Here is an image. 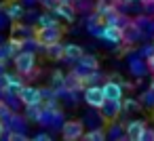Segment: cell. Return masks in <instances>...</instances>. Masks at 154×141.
Instances as JSON below:
<instances>
[{
    "mask_svg": "<svg viewBox=\"0 0 154 141\" xmlns=\"http://www.w3.org/2000/svg\"><path fill=\"white\" fill-rule=\"evenodd\" d=\"M101 38H103L108 44H120V42H125V38H122V28H118V26H103Z\"/></svg>",
    "mask_w": 154,
    "mask_h": 141,
    "instance_id": "obj_6",
    "label": "cell"
},
{
    "mask_svg": "<svg viewBox=\"0 0 154 141\" xmlns=\"http://www.w3.org/2000/svg\"><path fill=\"white\" fill-rule=\"evenodd\" d=\"M139 141H154V128L146 126V130H143V135L139 137Z\"/></svg>",
    "mask_w": 154,
    "mask_h": 141,
    "instance_id": "obj_25",
    "label": "cell"
},
{
    "mask_svg": "<svg viewBox=\"0 0 154 141\" xmlns=\"http://www.w3.org/2000/svg\"><path fill=\"white\" fill-rule=\"evenodd\" d=\"M38 2H40L42 7H47V9H51V11H55V9L61 4V0H38Z\"/></svg>",
    "mask_w": 154,
    "mask_h": 141,
    "instance_id": "obj_24",
    "label": "cell"
},
{
    "mask_svg": "<svg viewBox=\"0 0 154 141\" xmlns=\"http://www.w3.org/2000/svg\"><path fill=\"white\" fill-rule=\"evenodd\" d=\"M5 46H7L9 55H11V57H15V55H19V53L23 51V40L13 38V36H11V40H7V42H5Z\"/></svg>",
    "mask_w": 154,
    "mask_h": 141,
    "instance_id": "obj_17",
    "label": "cell"
},
{
    "mask_svg": "<svg viewBox=\"0 0 154 141\" xmlns=\"http://www.w3.org/2000/svg\"><path fill=\"white\" fill-rule=\"evenodd\" d=\"M150 91H152V93H154V80H152V84H150Z\"/></svg>",
    "mask_w": 154,
    "mask_h": 141,
    "instance_id": "obj_33",
    "label": "cell"
},
{
    "mask_svg": "<svg viewBox=\"0 0 154 141\" xmlns=\"http://www.w3.org/2000/svg\"><path fill=\"white\" fill-rule=\"evenodd\" d=\"M141 4H143V7H152V4H154V0H141Z\"/></svg>",
    "mask_w": 154,
    "mask_h": 141,
    "instance_id": "obj_31",
    "label": "cell"
},
{
    "mask_svg": "<svg viewBox=\"0 0 154 141\" xmlns=\"http://www.w3.org/2000/svg\"><path fill=\"white\" fill-rule=\"evenodd\" d=\"M78 68H82L85 72H97V68H99V59L95 57V55H82V59L78 61Z\"/></svg>",
    "mask_w": 154,
    "mask_h": 141,
    "instance_id": "obj_16",
    "label": "cell"
},
{
    "mask_svg": "<svg viewBox=\"0 0 154 141\" xmlns=\"http://www.w3.org/2000/svg\"><path fill=\"white\" fill-rule=\"evenodd\" d=\"M15 72L21 76H32L36 74V53L34 51H21L19 55L13 57Z\"/></svg>",
    "mask_w": 154,
    "mask_h": 141,
    "instance_id": "obj_1",
    "label": "cell"
},
{
    "mask_svg": "<svg viewBox=\"0 0 154 141\" xmlns=\"http://www.w3.org/2000/svg\"><path fill=\"white\" fill-rule=\"evenodd\" d=\"M103 95H106V101H122V86L114 80H108L103 86Z\"/></svg>",
    "mask_w": 154,
    "mask_h": 141,
    "instance_id": "obj_9",
    "label": "cell"
},
{
    "mask_svg": "<svg viewBox=\"0 0 154 141\" xmlns=\"http://www.w3.org/2000/svg\"><path fill=\"white\" fill-rule=\"evenodd\" d=\"M63 51H66V44H61V42L45 46V53H47V57L51 61H63Z\"/></svg>",
    "mask_w": 154,
    "mask_h": 141,
    "instance_id": "obj_14",
    "label": "cell"
},
{
    "mask_svg": "<svg viewBox=\"0 0 154 141\" xmlns=\"http://www.w3.org/2000/svg\"><path fill=\"white\" fill-rule=\"evenodd\" d=\"M101 116L108 120V122H114L118 118V114L122 112V101H106L101 107Z\"/></svg>",
    "mask_w": 154,
    "mask_h": 141,
    "instance_id": "obj_8",
    "label": "cell"
},
{
    "mask_svg": "<svg viewBox=\"0 0 154 141\" xmlns=\"http://www.w3.org/2000/svg\"><path fill=\"white\" fill-rule=\"evenodd\" d=\"M51 82H53V88H59V91H63L66 74H63V72H59V70H55V72H53V76H51Z\"/></svg>",
    "mask_w": 154,
    "mask_h": 141,
    "instance_id": "obj_20",
    "label": "cell"
},
{
    "mask_svg": "<svg viewBox=\"0 0 154 141\" xmlns=\"http://www.w3.org/2000/svg\"><path fill=\"white\" fill-rule=\"evenodd\" d=\"M120 2H125V4H131V2H135V0H120Z\"/></svg>",
    "mask_w": 154,
    "mask_h": 141,
    "instance_id": "obj_32",
    "label": "cell"
},
{
    "mask_svg": "<svg viewBox=\"0 0 154 141\" xmlns=\"http://www.w3.org/2000/svg\"><path fill=\"white\" fill-rule=\"evenodd\" d=\"M85 101H87V105H91V107L99 110V107L106 103L103 88H101V86H95V84L87 86V88H85Z\"/></svg>",
    "mask_w": 154,
    "mask_h": 141,
    "instance_id": "obj_4",
    "label": "cell"
},
{
    "mask_svg": "<svg viewBox=\"0 0 154 141\" xmlns=\"http://www.w3.org/2000/svg\"><path fill=\"white\" fill-rule=\"evenodd\" d=\"M5 130H7V124H5V120H0V139L5 137Z\"/></svg>",
    "mask_w": 154,
    "mask_h": 141,
    "instance_id": "obj_29",
    "label": "cell"
},
{
    "mask_svg": "<svg viewBox=\"0 0 154 141\" xmlns=\"http://www.w3.org/2000/svg\"><path fill=\"white\" fill-rule=\"evenodd\" d=\"M85 141H106V133L101 128H93L85 135Z\"/></svg>",
    "mask_w": 154,
    "mask_h": 141,
    "instance_id": "obj_21",
    "label": "cell"
},
{
    "mask_svg": "<svg viewBox=\"0 0 154 141\" xmlns=\"http://www.w3.org/2000/svg\"><path fill=\"white\" fill-rule=\"evenodd\" d=\"M9 141H30V139H28L23 133H17V130H15V133L9 135Z\"/></svg>",
    "mask_w": 154,
    "mask_h": 141,
    "instance_id": "obj_26",
    "label": "cell"
},
{
    "mask_svg": "<svg viewBox=\"0 0 154 141\" xmlns=\"http://www.w3.org/2000/svg\"><path fill=\"white\" fill-rule=\"evenodd\" d=\"M26 118L32 120V122H40L42 118V105L36 103V105H26Z\"/></svg>",
    "mask_w": 154,
    "mask_h": 141,
    "instance_id": "obj_18",
    "label": "cell"
},
{
    "mask_svg": "<svg viewBox=\"0 0 154 141\" xmlns=\"http://www.w3.org/2000/svg\"><path fill=\"white\" fill-rule=\"evenodd\" d=\"M0 9H2V4H0Z\"/></svg>",
    "mask_w": 154,
    "mask_h": 141,
    "instance_id": "obj_34",
    "label": "cell"
},
{
    "mask_svg": "<svg viewBox=\"0 0 154 141\" xmlns=\"http://www.w3.org/2000/svg\"><path fill=\"white\" fill-rule=\"evenodd\" d=\"M53 15L61 17V19L68 21V23H74V19H76V11H74V7H72L70 2H61V4L53 11Z\"/></svg>",
    "mask_w": 154,
    "mask_h": 141,
    "instance_id": "obj_11",
    "label": "cell"
},
{
    "mask_svg": "<svg viewBox=\"0 0 154 141\" xmlns=\"http://www.w3.org/2000/svg\"><path fill=\"white\" fill-rule=\"evenodd\" d=\"M152 38H154V36H152Z\"/></svg>",
    "mask_w": 154,
    "mask_h": 141,
    "instance_id": "obj_35",
    "label": "cell"
},
{
    "mask_svg": "<svg viewBox=\"0 0 154 141\" xmlns=\"http://www.w3.org/2000/svg\"><path fill=\"white\" fill-rule=\"evenodd\" d=\"M36 23H38V30H47V28H59L57 17H55V15H51V13H42V15H38Z\"/></svg>",
    "mask_w": 154,
    "mask_h": 141,
    "instance_id": "obj_15",
    "label": "cell"
},
{
    "mask_svg": "<svg viewBox=\"0 0 154 141\" xmlns=\"http://www.w3.org/2000/svg\"><path fill=\"white\" fill-rule=\"evenodd\" d=\"M61 137L66 141H78L80 137H85V124L80 120H68V122H63Z\"/></svg>",
    "mask_w": 154,
    "mask_h": 141,
    "instance_id": "obj_3",
    "label": "cell"
},
{
    "mask_svg": "<svg viewBox=\"0 0 154 141\" xmlns=\"http://www.w3.org/2000/svg\"><path fill=\"white\" fill-rule=\"evenodd\" d=\"M139 103H143V105H146L148 110H154V93H152V91H148V93L143 95V99H141Z\"/></svg>",
    "mask_w": 154,
    "mask_h": 141,
    "instance_id": "obj_23",
    "label": "cell"
},
{
    "mask_svg": "<svg viewBox=\"0 0 154 141\" xmlns=\"http://www.w3.org/2000/svg\"><path fill=\"white\" fill-rule=\"evenodd\" d=\"M122 38H125V42H129V44H133V42H137V40L141 38V30L137 28L135 21H129V23L122 28Z\"/></svg>",
    "mask_w": 154,
    "mask_h": 141,
    "instance_id": "obj_12",
    "label": "cell"
},
{
    "mask_svg": "<svg viewBox=\"0 0 154 141\" xmlns=\"http://www.w3.org/2000/svg\"><path fill=\"white\" fill-rule=\"evenodd\" d=\"M19 101H21L23 105H36V103H42L40 88H38V86H32V84H26L23 91L19 93Z\"/></svg>",
    "mask_w": 154,
    "mask_h": 141,
    "instance_id": "obj_5",
    "label": "cell"
},
{
    "mask_svg": "<svg viewBox=\"0 0 154 141\" xmlns=\"http://www.w3.org/2000/svg\"><path fill=\"white\" fill-rule=\"evenodd\" d=\"M5 15H7V19H11V21H19V19L26 15L23 2H19V0H11V2H7V4H5Z\"/></svg>",
    "mask_w": 154,
    "mask_h": 141,
    "instance_id": "obj_7",
    "label": "cell"
},
{
    "mask_svg": "<svg viewBox=\"0 0 154 141\" xmlns=\"http://www.w3.org/2000/svg\"><path fill=\"white\" fill-rule=\"evenodd\" d=\"M146 61H148V70H150V72L154 74V55H152L150 59H146Z\"/></svg>",
    "mask_w": 154,
    "mask_h": 141,
    "instance_id": "obj_28",
    "label": "cell"
},
{
    "mask_svg": "<svg viewBox=\"0 0 154 141\" xmlns=\"http://www.w3.org/2000/svg\"><path fill=\"white\" fill-rule=\"evenodd\" d=\"M11 36L13 38H19V40H26L30 36V30L23 23H15V26H11Z\"/></svg>",
    "mask_w": 154,
    "mask_h": 141,
    "instance_id": "obj_19",
    "label": "cell"
},
{
    "mask_svg": "<svg viewBox=\"0 0 154 141\" xmlns=\"http://www.w3.org/2000/svg\"><path fill=\"white\" fill-rule=\"evenodd\" d=\"M63 38V30L61 28H47V30H36V44L38 46H51L61 42Z\"/></svg>",
    "mask_w": 154,
    "mask_h": 141,
    "instance_id": "obj_2",
    "label": "cell"
},
{
    "mask_svg": "<svg viewBox=\"0 0 154 141\" xmlns=\"http://www.w3.org/2000/svg\"><path fill=\"white\" fill-rule=\"evenodd\" d=\"M125 130H127V139H129V141H139V137H141L143 130H146V122H143V120H131Z\"/></svg>",
    "mask_w": 154,
    "mask_h": 141,
    "instance_id": "obj_10",
    "label": "cell"
},
{
    "mask_svg": "<svg viewBox=\"0 0 154 141\" xmlns=\"http://www.w3.org/2000/svg\"><path fill=\"white\" fill-rule=\"evenodd\" d=\"M5 23H7V15H5V17H2V15H0V30H2V28H5Z\"/></svg>",
    "mask_w": 154,
    "mask_h": 141,
    "instance_id": "obj_30",
    "label": "cell"
},
{
    "mask_svg": "<svg viewBox=\"0 0 154 141\" xmlns=\"http://www.w3.org/2000/svg\"><path fill=\"white\" fill-rule=\"evenodd\" d=\"M82 55H85V51H82V46H78V44H74V42H70V44H66V51H63V61H80L82 59Z\"/></svg>",
    "mask_w": 154,
    "mask_h": 141,
    "instance_id": "obj_13",
    "label": "cell"
},
{
    "mask_svg": "<svg viewBox=\"0 0 154 141\" xmlns=\"http://www.w3.org/2000/svg\"><path fill=\"white\" fill-rule=\"evenodd\" d=\"M32 141H53V139H51V135H47V133H40V135H36Z\"/></svg>",
    "mask_w": 154,
    "mask_h": 141,
    "instance_id": "obj_27",
    "label": "cell"
},
{
    "mask_svg": "<svg viewBox=\"0 0 154 141\" xmlns=\"http://www.w3.org/2000/svg\"><path fill=\"white\" fill-rule=\"evenodd\" d=\"M141 103L137 99H122V112H137Z\"/></svg>",
    "mask_w": 154,
    "mask_h": 141,
    "instance_id": "obj_22",
    "label": "cell"
}]
</instances>
